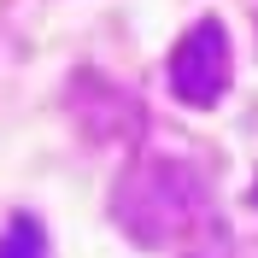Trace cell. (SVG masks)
<instances>
[{
    "instance_id": "cell-1",
    "label": "cell",
    "mask_w": 258,
    "mask_h": 258,
    "mask_svg": "<svg viewBox=\"0 0 258 258\" xmlns=\"http://www.w3.org/2000/svg\"><path fill=\"white\" fill-rule=\"evenodd\" d=\"M229 35L217 18H200L188 35L176 41V53H170V88H176V100H188V106H217L229 88Z\"/></svg>"
},
{
    "instance_id": "cell-2",
    "label": "cell",
    "mask_w": 258,
    "mask_h": 258,
    "mask_svg": "<svg viewBox=\"0 0 258 258\" xmlns=\"http://www.w3.org/2000/svg\"><path fill=\"white\" fill-rule=\"evenodd\" d=\"M0 258H47V235L35 217H12V229L0 235Z\"/></svg>"
},
{
    "instance_id": "cell-3",
    "label": "cell",
    "mask_w": 258,
    "mask_h": 258,
    "mask_svg": "<svg viewBox=\"0 0 258 258\" xmlns=\"http://www.w3.org/2000/svg\"><path fill=\"white\" fill-rule=\"evenodd\" d=\"M252 200H258V194H252Z\"/></svg>"
}]
</instances>
